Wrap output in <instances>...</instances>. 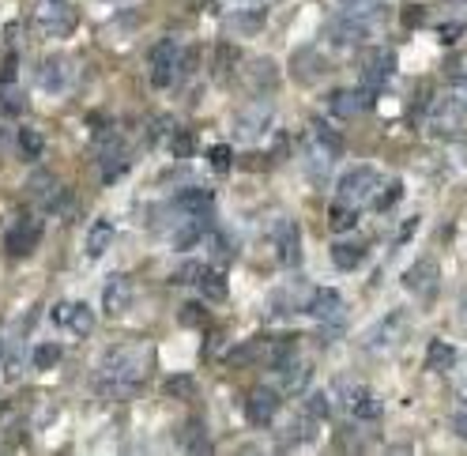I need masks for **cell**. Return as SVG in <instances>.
I'll return each instance as SVG.
<instances>
[{
  "label": "cell",
  "mask_w": 467,
  "mask_h": 456,
  "mask_svg": "<svg viewBox=\"0 0 467 456\" xmlns=\"http://www.w3.org/2000/svg\"><path fill=\"white\" fill-rule=\"evenodd\" d=\"M411 336V321H407V313H399V309H392V313H384V317L369 328L366 332V351H377V355H389V351H396V348H404V340Z\"/></svg>",
  "instance_id": "6da1fadb"
},
{
  "label": "cell",
  "mask_w": 467,
  "mask_h": 456,
  "mask_svg": "<svg viewBox=\"0 0 467 456\" xmlns=\"http://www.w3.org/2000/svg\"><path fill=\"white\" fill-rule=\"evenodd\" d=\"M27 196L35 200L42 212H60V215L76 212V208H68V188H64L50 170H35V174L27 178Z\"/></svg>",
  "instance_id": "7a4b0ae2"
},
{
  "label": "cell",
  "mask_w": 467,
  "mask_h": 456,
  "mask_svg": "<svg viewBox=\"0 0 467 456\" xmlns=\"http://www.w3.org/2000/svg\"><path fill=\"white\" fill-rule=\"evenodd\" d=\"M381 188V174L374 166H354L347 170V174L340 178V185H335V193H340V204H350V208H358V204H374Z\"/></svg>",
  "instance_id": "3957f363"
},
{
  "label": "cell",
  "mask_w": 467,
  "mask_h": 456,
  "mask_svg": "<svg viewBox=\"0 0 467 456\" xmlns=\"http://www.w3.org/2000/svg\"><path fill=\"white\" fill-rule=\"evenodd\" d=\"M148 370V351L143 348H128V343H114L99 355V373H114V377H143Z\"/></svg>",
  "instance_id": "277c9868"
},
{
  "label": "cell",
  "mask_w": 467,
  "mask_h": 456,
  "mask_svg": "<svg viewBox=\"0 0 467 456\" xmlns=\"http://www.w3.org/2000/svg\"><path fill=\"white\" fill-rule=\"evenodd\" d=\"M177 76H181V45L173 38H163L151 50V87L166 91L177 84Z\"/></svg>",
  "instance_id": "5b68a950"
},
{
  "label": "cell",
  "mask_w": 467,
  "mask_h": 456,
  "mask_svg": "<svg viewBox=\"0 0 467 456\" xmlns=\"http://www.w3.org/2000/svg\"><path fill=\"white\" fill-rule=\"evenodd\" d=\"M79 23V12L68 4V0H42L38 8V27L50 38H68Z\"/></svg>",
  "instance_id": "8992f818"
},
{
  "label": "cell",
  "mask_w": 467,
  "mask_h": 456,
  "mask_svg": "<svg viewBox=\"0 0 467 456\" xmlns=\"http://www.w3.org/2000/svg\"><path fill=\"white\" fill-rule=\"evenodd\" d=\"M38 242H42V223H38V219H30V215H20L12 223V230H8L4 249H8L12 260H23V257L35 253Z\"/></svg>",
  "instance_id": "52a82bcc"
},
{
  "label": "cell",
  "mask_w": 467,
  "mask_h": 456,
  "mask_svg": "<svg viewBox=\"0 0 467 456\" xmlns=\"http://www.w3.org/2000/svg\"><path fill=\"white\" fill-rule=\"evenodd\" d=\"M335 392H340V400L347 407V415L354 419H362V422H374L381 419V400L369 392L366 385H354V381H340L335 385Z\"/></svg>",
  "instance_id": "ba28073f"
},
{
  "label": "cell",
  "mask_w": 467,
  "mask_h": 456,
  "mask_svg": "<svg viewBox=\"0 0 467 456\" xmlns=\"http://www.w3.org/2000/svg\"><path fill=\"white\" fill-rule=\"evenodd\" d=\"M76 80V65L64 53H53V57H45L42 65H38V87L45 94H64L72 87Z\"/></svg>",
  "instance_id": "9c48e42d"
},
{
  "label": "cell",
  "mask_w": 467,
  "mask_h": 456,
  "mask_svg": "<svg viewBox=\"0 0 467 456\" xmlns=\"http://www.w3.org/2000/svg\"><path fill=\"white\" fill-rule=\"evenodd\" d=\"M438 279H441V272H438V260H430V257H418L411 268L404 272V291L407 294H415V298H433L438 294Z\"/></svg>",
  "instance_id": "30bf717a"
},
{
  "label": "cell",
  "mask_w": 467,
  "mask_h": 456,
  "mask_svg": "<svg viewBox=\"0 0 467 456\" xmlns=\"http://www.w3.org/2000/svg\"><path fill=\"white\" fill-rule=\"evenodd\" d=\"M305 313H310L313 321H320V324H335V321H343V313H347L343 294L335 291V287H313L310 302H305Z\"/></svg>",
  "instance_id": "8fae6325"
},
{
  "label": "cell",
  "mask_w": 467,
  "mask_h": 456,
  "mask_svg": "<svg viewBox=\"0 0 467 456\" xmlns=\"http://www.w3.org/2000/svg\"><path fill=\"white\" fill-rule=\"evenodd\" d=\"M53 324L68 328L72 336H91L94 332V309L87 302H57L53 306Z\"/></svg>",
  "instance_id": "7c38bea8"
},
{
  "label": "cell",
  "mask_w": 467,
  "mask_h": 456,
  "mask_svg": "<svg viewBox=\"0 0 467 456\" xmlns=\"http://www.w3.org/2000/svg\"><path fill=\"white\" fill-rule=\"evenodd\" d=\"M271 117H276V114H271V106H264V102L241 109L238 121H234V136L241 140V144H256V140L271 129Z\"/></svg>",
  "instance_id": "4fadbf2b"
},
{
  "label": "cell",
  "mask_w": 467,
  "mask_h": 456,
  "mask_svg": "<svg viewBox=\"0 0 467 456\" xmlns=\"http://www.w3.org/2000/svg\"><path fill=\"white\" fill-rule=\"evenodd\" d=\"M133 298H136V291H133V279L128 276H109L102 283V313L106 317H125Z\"/></svg>",
  "instance_id": "5bb4252c"
},
{
  "label": "cell",
  "mask_w": 467,
  "mask_h": 456,
  "mask_svg": "<svg viewBox=\"0 0 467 456\" xmlns=\"http://www.w3.org/2000/svg\"><path fill=\"white\" fill-rule=\"evenodd\" d=\"M374 94L377 91H369L366 84L362 87H343V91H332L328 106H332L335 117H358V114H366V109L374 106Z\"/></svg>",
  "instance_id": "9a60e30c"
},
{
  "label": "cell",
  "mask_w": 467,
  "mask_h": 456,
  "mask_svg": "<svg viewBox=\"0 0 467 456\" xmlns=\"http://www.w3.org/2000/svg\"><path fill=\"white\" fill-rule=\"evenodd\" d=\"M181 276L197 283L200 294H204V298H212V302H222V298L230 294V287H227V272L212 268V264H189V268H185Z\"/></svg>",
  "instance_id": "2e32d148"
},
{
  "label": "cell",
  "mask_w": 467,
  "mask_h": 456,
  "mask_svg": "<svg viewBox=\"0 0 467 456\" xmlns=\"http://www.w3.org/2000/svg\"><path fill=\"white\" fill-rule=\"evenodd\" d=\"M271 242H276V257H279L283 268H298V264H302V234H298V227L291 223V219L276 223Z\"/></svg>",
  "instance_id": "e0dca14e"
},
{
  "label": "cell",
  "mask_w": 467,
  "mask_h": 456,
  "mask_svg": "<svg viewBox=\"0 0 467 456\" xmlns=\"http://www.w3.org/2000/svg\"><path fill=\"white\" fill-rule=\"evenodd\" d=\"M362 76H366V87L369 91H381L396 76V53L389 50V45H374V53L366 57Z\"/></svg>",
  "instance_id": "ac0fdd59"
},
{
  "label": "cell",
  "mask_w": 467,
  "mask_h": 456,
  "mask_svg": "<svg viewBox=\"0 0 467 456\" xmlns=\"http://www.w3.org/2000/svg\"><path fill=\"white\" fill-rule=\"evenodd\" d=\"M276 415H279L276 388H253L246 396V419L253 427H268V422H276Z\"/></svg>",
  "instance_id": "d6986e66"
},
{
  "label": "cell",
  "mask_w": 467,
  "mask_h": 456,
  "mask_svg": "<svg viewBox=\"0 0 467 456\" xmlns=\"http://www.w3.org/2000/svg\"><path fill=\"white\" fill-rule=\"evenodd\" d=\"M325 72H328V60L320 57L313 45H305V50H298V53L291 57V76H294L298 84H317Z\"/></svg>",
  "instance_id": "ffe728a7"
},
{
  "label": "cell",
  "mask_w": 467,
  "mask_h": 456,
  "mask_svg": "<svg viewBox=\"0 0 467 456\" xmlns=\"http://www.w3.org/2000/svg\"><path fill=\"white\" fill-rule=\"evenodd\" d=\"M276 370H279V388H283V396L305 392V385H310V377H313V366L305 363V358H286V363H279Z\"/></svg>",
  "instance_id": "44dd1931"
},
{
  "label": "cell",
  "mask_w": 467,
  "mask_h": 456,
  "mask_svg": "<svg viewBox=\"0 0 467 456\" xmlns=\"http://www.w3.org/2000/svg\"><path fill=\"white\" fill-rule=\"evenodd\" d=\"M140 377H114V373H99V381H94V392L99 396H109V400H128L140 392Z\"/></svg>",
  "instance_id": "7402d4cb"
},
{
  "label": "cell",
  "mask_w": 467,
  "mask_h": 456,
  "mask_svg": "<svg viewBox=\"0 0 467 456\" xmlns=\"http://www.w3.org/2000/svg\"><path fill=\"white\" fill-rule=\"evenodd\" d=\"M177 208L185 215H197V219H212L215 212V200L207 188H185V193H177Z\"/></svg>",
  "instance_id": "603a6c76"
},
{
  "label": "cell",
  "mask_w": 467,
  "mask_h": 456,
  "mask_svg": "<svg viewBox=\"0 0 467 456\" xmlns=\"http://www.w3.org/2000/svg\"><path fill=\"white\" fill-rule=\"evenodd\" d=\"M207 223L212 219H197V215H185V223H181V230L173 234V249H192V245H200L204 242V234H207Z\"/></svg>",
  "instance_id": "cb8c5ba5"
},
{
  "label": "cell",
  "mask_w": 467,
  "mask_h": 456,
  "mask_svg": "<svg viewBox=\"0 0 467 456\" xmlns=\"http://www.w3.org/2000/svg\"><path fill=\"white\" fill-rule=\"evenodd\" d=\"M362 257H366V245L362 242H335L332 245V264L340 272H354L362 264Z\"/></svg>",
  "instance_id": "d4e9b609"
},
{
  "label": "cell",
  "mask_w": 467,
  "mask_h": 456,
  "mask_svg": "<svg viewBox=\"0 0 467 456\" xmlns=\"http://www.w3.org/2000/svg\"><path fill=\"white\" fill-rule=\"evenodd\" d=\"M109 245H114V223H109V219H99V223L87 230V257L99 260Z\"/></svg>",
  "instance_id": "484cf974"
},
{
  "label": "cell",
  "mask_w": 467,
  "mask_h": 456,
  "mask_svg": "<svg viewBox=\"0 0 467 456\" xmlns=\"http://www.w3.org/2000/svg\"><path fill=\"white\" fill-rule=\"evenodd\" d=\"M253 91H276L279 87V68H276V60H268V57H256L253 60Z\"/></svg>",
  "instance_id": "4316f807"
},
{
  "label": "cell",
  "mask_w": 467,
  "mask_h": 456,
  "mask_svg": "<svg viewBox=\"0 0 467 456\" xmlns=\"http://www.w3.org/2000/svg\"><path fill=\"white\" fill-rule=\"evenodd\" d=\"M426 366L430 370H453L456 366V348L448 340H433L426 351Z\"/></svg>",
  "instance_id": "83f0119b"
},
{
  "label": "cell",
  "mask_w": 467,
  "mask_h": 456,
  "mask_svg": "<svg viewBox=\"0 0 467 456\" xmlns=\"http://www.w3.org/2000/svg\"><path fill=\"white\" fill-rule=\"evenodd\" d=\"M23 109H27V94L8 80L0 87V117H23Z\"/></svg>",
  "instance_id": "f1b7e54d"
},
{
  "label": "cell",
  "mask_w": 467,
  "mask_h": 456,
  "mask_svg": "<svg viewBox=\"0 0 467 456\" xmlns=\"http://www.w3.org/2000/svg\"><path fill=\"white\" fill-rule=\"evenodd\" d=\"M313 140H317V144L325 148L328 155H340V151H343V136L335 132L325 117H313Z\"/></svg>",
  "instance_id": "f546056e"
},
{
  "label": "cell",
  "mask_w": 467,
  "mask_h": 456,
  "mask_svg": "<svg viewBox=\"0 0 467 456\" xmlns=\"http://www.w3.org/2000/svg\"><path fill=\"white\" fill-rule=\"evenodd\" d=\"M268 348H271L268 340H249V343H241L238 351H230V363H234V366H249V363H261V358H268Z\"/></svg>",
  "instance_id": "4dcf8cb0"
},
{
  "label": "cell",
  "mask_w": 467,
  "mask_h": 456,
  "mask_svg": "<svg viewBox=\"0 0 467 456\" xmlns=\"http://www.w3.org/2000/svg\"><path fill=\"white\" fill-rule=\"evenodd\" d=\"M230 23L241 30V35H256V30L264 27V4L261 8H234Z\"/></svg>",
  "instance_id": "1f68e13d"
},
{
  "label": "cell",
  "mask_w": 467,
  "mask_h": 456,
  "mask_svg": "<svg viewBox=\"0 0 467 456\" xmlns=\"http://www.w3.org/2000/svg\"><path fill=\"white\" fill-rule=\"evenodd\" d=\"M354 223H358V215H354L350 204H332V212H328V227L335 234H350Z\"/></svg>",
  "instance_id": "d6a6232c"
},
{
  "label": "cell",
  "mask_w": 467,
  "mask_h": 456,
  "mask_svg": "<svg viewBox=\"0 0 467 456\" xmlns=\"http://www.w3.org/2000/svg\"><path fill=\"white\" fill-rule=\"evenodd\" d=\"M399 196H404V181H389V185H381V188H377V196H374V212H389Z\"/></svg>",
  "instance_id": "836d02e7"
},
{
  "label": "cell",
  "mask_w": 467,
  "mask_h": 456,
  "mask_svg": "<svg viewBox=\"0 0 467 456\" xmlns=\"http://www.w3.org/2000/svg\"><path fill=\"white\" fill-rule=\"evenodd\" d=\"M185 449H192V452H207V449H212V442H207V434H204V422H200V419L185 427Z\"/></svg>",
  "instance_id": "e575fe53"
},
{
  "label": "cell",
  "mask_w": 467,
  "mask_h": 456,
  "mask_svg": "<svg viewBox=\"0 0 467 456\" xmlns=\"http://www.w3.org/2000/svg\"><path fill=\"white\" fill-rule=\"evenodd\" d=\"M15 140H20V151L27 155V159H38L42 148H45V140L35 129H20V136H15Z\"/></svg>",
  "instance_id": "d590c367"
},
{
  "label": "cell",
  "mask_w": 467,
  "mask_h": 456,
  "mask_svg": "<svg viewBox=\"0 0 467 456\" xmlns=\"http://www.w3.org/2000/svg\"><path fill=\"white\" fill-rule=\"evenodd\" d=\"M60 363V348H57V343H38V348H35V366L38 370H53Z\"/></svg>",
  "instance_id": "8d00e7d4"
},
{
  "label": "cell",
  "mask_w": 467,
  "mask_h": 456,
  "mask_svg": "<svg viewBox=\"0 0 467 456\" xmlns=\"http://www.w3.org/2000/svg\"><path fill=\"white\" fill-rule=\"evenodd\" d=\"M177 324H181V328H200L204 324V306L200 302H185L181 309H177Z\"/></svg>",
  "instance_id": "74e56055"
},
{
  "label": "cell",
  "mask_w": 467,
  "mask_h": 456,
  "mask_svg": "<svg viewBox=\"0 0 467 456\" xmlns=\"http://www.w3.org/2000/svg\"><path fill=\"white\" fill-rule=\"evenodd\" d=\"M207 159H212V170H215V174H230L234 151H230V148H222V144H215L212 151H207Z\"/></svg>",
  "instance_id": "f35d334b"
},
{
  "label": "cell",
  "mask_w": 467,
  "mask_h": 456,
  "mask_svg": "<svg viewBox=\"0 0 467 456\" xmlns=\"http://www.w3.org/2000/svg\"><path fill=\"white\" fill-rule=\"evenodd\" d=\"M170 148H173V155H177V159H189V155L197 151V136H189V132H177Z\"/></svg>",
  "instance_id": "ab89813d"
},
{
  "label": "cell",
  "mask_w": 467,
  "mask_h": 456,
  "mask_svg": "<svg viewBox=\"0 0 467 456\" xmlns=\"http://www.w3.org/2000/svg\"><path fill=\"white\" fill-rule=\"evenodd\" d=\"M192 388H197V385H192V377H181V373L166 381V392H170V396H192Z\"/></svg>",
  "instance_id": "60d3db41"
},
{
  "label": "cell",
  "mask_w": 467,
  "mask_h": 456,
  "mask_svg": "<svg viewBox=\"0 0 467 456\" xmlns=\"http://www.w3.org/2000/svg\"><path fill=\"white\" fill-rule=\"evenodd\" d=\"M305 415H313V419H325V415H328V400L320 396V392H317V396H310V400H305Z\"/></svg>",
  "instance_id": "b9f144b4"
},
{
  "label": "cell",
  "mask_w": 467,
  "mask_h": 456,
  "mask_svg": "<svg viewBox=\"0 0 467 456\" xmlns=\"http://www.w3.org/2000/svg\"><path fill=\"white\" fill-rule=\"evenodd\" d=\"M453 430L463 437V442H467V407H460V412L453 415Z\"/></svg>",
  "instance_id": "7bdbcfd3"
},
{
  "label": "cell",
  "mask_w": 467,
  "mask_h": 456,
  "mask_svg": "<svg viewBox=\"0 0 467 456\" xmlns=\"http://www.w3.org/2000/svg\"><path fill=\"white\" fill-rule=\"evenodd\" d=\"M415 227H418V219H407V223H404V230H399V238H396V245H404V242H411V234H415Z\"/></svg>",
  "instance_id": "ee69618b"
},
{
  "label": "cell",
  "mask_w": 467,
  "mask_h": 456,
  "mask_svg": "<svg viewBox=\"0 0 467 456\" xmlns=\"http://www.w3.org/2000/svg\"><path fill=\"white\" fill-rule=\"evenodd\" d=\"M343 8H374V4H381V0H340Z\"/></svg>",
  "instance_id": "f6af8a7d"
},
{
  "label": "cell",
  "mask_w": 467,
  "mask_h": 456,
  "mask_svg": "<svg viewBox=\"0 0 467 456\" xmlns=\"http://www.w3.org/2000/svg\"><path fill=\"white\" fill-rule=\"evenodd\" d=\"M227 4H234V8H261L264 0H227Z\"/></svg>",
  "instance_id": "bcb514c9"
},
{
  "label": "cell",
  "mask_w": 467,
  "mask_h": 456,
  "mask_svg": "<svg viewBox=\"0 0 467 456\" xmlns=\"http://www.w3.org/2000/svg\"><path fill=\"white\" fill-rule=\"evenodd\" d=\"M407 23H411V27L423 23V8H407Z\"/></svg>",
  "instance_id": "7dc6e473"
},
{
  "label": "cell",
  "mask_w": 467,
  "mask_h": 456,
  "mask_svg": "<svg viewBox=\"0 0 467 456\" xmlns=\"http://www.w3.org/2000/svg\"><path fill=\"white\" fill-rule=\"evenodd\" d=\"M106 4H125V0H106Z\"/></svg>",
  "instance_id": "c3c4849f"
}]
</instances>
